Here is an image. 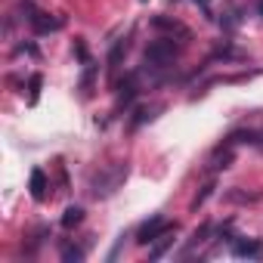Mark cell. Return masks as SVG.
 I'll return each instance as SVG.
<instances>
[{
	"mask_svg": "<svg viewBox=\"0 0 263 263\" xmlns=\"http://www.w3.org/2000/svg\"><path fill=\"white\" fill-rule=\"evenodd\" d=\"M177 56H180V47L174 44V37H161V41L146 47V65L149 68H167Z\"/></svg>",
	"mask_w": 263,
	"mask_h": 263,
	"instance_id": "6da1fadb",
	"label": "cell"
},
{
	"mask_svg": "<svg viewBox=\"0 0 263 263\" xmlns=\"http://www.w3.org/2000/svg\"><path fill=\"white\" fill-rule=\"evenodd\" d=\"M124 177H127V164H115L111 171H102V174L93 180V189H90V192H93L96 198H105V195H111V192L121 186Z\"/></svg>",
	"mask_w": 263,
	"mask_h": 263,
	"instance_id": "7a4b0ae2",
	"label": "cell"
},
{
	"mask_svg": "<svg viewBox=\"0 0 263 263\" xmlns=\"http://www.w3.org/2000/svg\"><path fill=\"white\" fill-rule=\"evenodd\" d=\"M171 229H177V223H171V220H164V217H152V220H146V223L140 226L137 241H140V245H152L155 238H161V235L171 232Z\"/></svg>",
	"mask_w": 263,
	"mask_h": 263,
	"instance_id": "3957f363",
	"label": "cell"
},
{
	"mask_svg": "<svg viewBox=\"0 0 263 263\" xmlns=\"http://www.w3.org/2000/svg\"><path fill=\"white\" fill-rule=\"evenodd\" d=\"M28 22H31V28H34L37 34H50V31H59V28L65 25L62 19H50V16H44V13H31Z\"/></svg>",
	"mask_w": 263,
	"mask_h": 263,
	"instance_id": "277c9868",
	"label": "cell"
},
{
	"mask_svg": "<svg viewBox=\"0 0 263 263\" xmlns=\"http://www.w3.org/2000/svg\"><path fill=\"white\" fill-rule=\"evenodd\" d=\"M232 254H235V257L263 260V241H257V238H251V241H235V245H232Z\"/></svg>",
	"mask_w": 263,
	"mask_h": 263,
	"instance_id": "5b68a950",
	"label": "cell"
},
{
	"mask_svg": "<svg viewBox=\"0 0 263 263\" xmlns=\"http://www.w3.org/2000/svg\"><path fill=\"white\" fill-rule=\"evenodd\" d=\"M134 96H137V74H127V81L118 87V108L121 105H130V102H134Z\"/></svg>",
	"mask_w": 263,
	"mask_h": 263,
	"instance_id": "8992f818",
	"label": "cell"
},
{
	"mask_svg": "<svg viewBox=\"0 0 263 263\" xmlns=\"http://www.w3.org/2000/svg\"><path fill=\"white\" fill-rule=\"evenodd\" d=\"M31 198H34V201H44V198H47V174H44L41 167L31 171Z\"/></svg>",
	"mask_w": 263,
	"mask_h": 263,
	"instance_id": "52a82bcc",
	"label": "cell"
},
{
	"mask_svg": "<svg viewBox=\"0 0 263 263\" xmlns=\"http://www.w3.org/2000/svg\"><path fill=\"white\" fill-rule=\"evenodd\" d=\"M174 232H177V229H171V232H164L161 238H155V245H152V251H149L152 260H161V257H164V251L174 245Z\"/></svg>",
	"mask_w": 263,
	"mask_h": 263,
	"instance_id": "ba28073f",
	"label": "cell"
},
{
	"mask_svg": "<svg viewBox=\"0 0 263 263\" xmlns=\"http://www.w3.org/2000/svg\"><path fill=\"white\" fill-rule=\"evenodd\" d=\"M81 220H84V208L71 204V208H65V214H62V229H74Z\"/></svg>",
	"mask_w": 263,
	"mask_h": 263,
	"instance_id": "9c48e42d",
	"label": "cell"
},
{
	"mask_svg": "<svg viewBox=\"0 0 263 263\" xmlns=\"http://www.w3.org/2000/svg\"><path fill=\"white\" fill-rule=\"evenodd\" d=\"M152 25H155V28H161V31H171V34L177 31V34L189 37V31H186V28H183L180 22H171V19H164V16H155V19H152Z\"/></svg>",
	"mask_w": 263,
	"mask_h": 263,
	"instance_id": "30bf717a",
	"label": "cell"
},
{
	"mask_svg": "<svg viewBox=\"0 0 263 263\" xmlns=\"http://www.w3.org/2000/svg\"><path fill=\"white\" fill-rule=\"evenodd\" d=\"M235 143H260V134L257 130H235V134L226 140V146H235Z\"/></svg>",
	"mask_w": 263,
	"mask_h": 263,
	"instance_id": "8fae6325",
	"label": "cell"
},
{
	"mask_svg": "<svg viewBox=\"0 0 263 263\" xmlns=\"http://www.w3.org/2000/svg\"><path fill=\"white\" fill-rule=\"evenodd\" d=\"M208 235H211V223H201L195 232H192V238H189V245H186V251H183V257L195 248V245H201V241H208Z\"/></svg>",
	"mask_w": 263,
	"mask_h": 263,
	"instance_id": "7c38bea8",
	"label": "cell"
},
{
	"mask_svg": "<svg viewBox=\"0 0 263 263\" xmlns=\"http://www.w3.org/2000/svg\"><path fill=\"white\" fill-rule=\"evenodd\" d=\"M155 111H161V105H152V108H137V115H134V121H130V130H137L140 124H146V121H152V118H155Z\"/></svg>",
	"mask_w": 263,
	"mask_h": 263,
	"instance_id": "4fadbf2b",
	"label": "cell"
},
{
	"mask_svg": "<svg viewBox=\"0 0 263 263\" xmlns=\"http://www.w3.org/2000/svg\"><path fill=\"white\" fill-rule=\"evenodd\" d=\"M93 78H96V65H93V62H87L84 78H81V93H84V96H90V90H93Z\"/></svg>",
	"mask_w": 263,
	"mask_h": 263,
	"instance_id": "5bb4252c",
	"label": "cell"
},
{
	"mask_svg": "<svg viewBox=\"0 0 263 263\" xmlns=\"http://www.w3.org/2000/svg\"><path fill=\"white\" fill-rule=\"evenodd\" d=\"M214 189H217V183H214V180H211V183H204V186H201V192L192 198V211H198V208H201V204L214 195Z\"/></svg>",
	"mask_w": 263,
	"mask_h": 263,
	"instance_id": "9a60e30c",
	"label": "cell"
},
{
	"mask_svg": "<svg viewBox=\"0 0 263 263\" xmlns=\"http://www.w3.org/2000/svg\"><path fill=\"white\" fill-rule=\"evenodd\" d=\"M124 53H127V44H124V41L111 47V53H108V68H111V71H115V68L121 65V59H124Z\"/></svg>",
	"mask_w": 263,
	"mask_h": 263,
	"instance_id": "2e32d148",
	"label": "cell"
},
{
	"mask_svg": "<svg viewBox=\"0 0 263 263\" xmlns=\"http://www.w3.org/2000/svg\"><path fill=\"white\" fill-rule=\"evenodd\" d=\"M229 164H232V152H229V149L223 152V146H220L217 155H214V161H211V167H214V171H223V167H229Z\"/></svg>",
	"mask_w": 263,
	"mask_h": 263,
	"instance_id": "e0dca14e",
	"label": "cell"
},
{
	"mask_svg": "<svg viewBox=\"0 0 263 263\" xmlns=\"http://www.w3.org/2000/svg\"><path fill=\"white\" fill-rule=\"evenodd\" d=\"M62 260H65V263H81V260H84V251L74 248V245H62Z\"/></svg>",
	"mask_w": 263,
	"mask_h": 263,
	"instance_id": "ac0fdd59",
	"label": "cell"
},
{
	"mask_svg": "<svg viewBox=\"0 0 263 263\" xmlns=\"http://www.w3.org/2000/svg\"><path fill=\"white\" fill-rule=\"evenodd\" d=\"M41 84H44V78H41V74H31V81H28V99H31V102H37Z\"/></svg>",
	"mask_w": 263,
	"mask_h": 263,
	"instance_id": "d6986e66",
	"label": "cell"
},
{
	"mask_svg": "<svg viewBox=\"0 0 263 263\" xmlns=\"http://www.w3.org/2000/svg\"><path fill=\"white\" fill-rule=\"evenodd\" d=\"M251 198H254V195H248V192H235V189L226 192V201H251Z\"/></svg>",
	"mask_w": 263,
	"mask_h": 263,
	"instance_id": "ffe728a7",
	"label": "cell"
},
{
	"mask_svg": "<svg viewBox=\"0 0 263 263\" xmlns=\"http://www.w3.org/2000/svg\"><path fill=\"white\" fill-rule=\"evenodd\" d=\"M74 53H78V59H81L84 65L90 62V56H87V47H84V41H78V44H74Z\"/></svg>",
	"mask_w": 263,
	"mask_h": 263,
	"instance_id": "44dd1931",
	"label": "cell"
},
{
	"mask_svg": "<svg viewBox=\"0 0 263 263\" xmlns=\"http://www.w3.org/2000/svg\"><path fill=\"white\" fill-rule=\"evenodd\" d=\"M19 50H22V53H28V56H41V50H37L34 44H25V47H19Z\"/></svg>",
	"mask_w": 263,
	"mask_h": 263,
	"instance_id": "7402d4cb",
	"label": "cell"
},
{
	"mask_svg": "<svg viewBox=\"0 0 263 263\" xmlns=\"http://www.w3.org/2000/svg\"><path fill=\"white\" fill-rule=\"evenodd\" d=\"M257 10H260V16H263V0H260V7H257Z\"/></svg>",
	"mask_w": 263,
	"mask_h": 263,
	"instance_id": "603a6c76",
	"label": "cell"
}]
</instances>
